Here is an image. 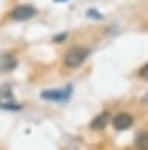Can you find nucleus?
Segmentation results:
<instances>
[{
  "label": "nucleus",
  "instance_id": "2",
  "mask_svg": "<svg viewBox=\"0 0 148 150\" xmlns=\"http://www.w3.org/2000/svg\"><path fill=\"white\" fill-rule=\"evenodd\" d=\"M72 94V86H66L64 89H53V91H44L41 94V97L45 100H52V102H64L70 97Z\"/></svg>",
  "mask_w": 148,
  "mask_h": 150
},
{
  "label": "nucleus",
  "instance_id": "1",
  "mask_svg": "<svg viewBox=\"0 0 148 150\" xmlns=\"http://www.w3.org/2000/svg\"><path fill=\"white\" fill-rule=\"evenodd\" d=\"M89 56V49L84 47H73L64 56V66L69 69H76L84 63V59Z\"/></svg>",
  "mask_w": 148,
  "mask_h": 150
},
{
  "label": "nucleus",
  "instance_id": "11",
  "mask_svg": "<svg viewBox=\"0 0 148 150\" xmlns=\"http://www.w3.org/2000/svg\"><path fill=\"white\" fill-rule=\"evenodd\" d=\"M56 2H64V0H56Z\"/></svg>",
  "mask_w": 148,
  "mask_h": 150
},
{
  "label": "nucleus",
  "instance_id": "8",
  "mask_svg": "<svg viewBox=\"0 0 148 150\" xmlns=\"http://www.w3.org/2000/svg\"><path fill=\"white\" fill-rule=\"evenodd\" d=\"M139 75H140V77L143 78V80H148V63L143 66V67L139 70Z\"/></svg>",
  "mask_w": 148,
  "mask_h": 150
},
{
  "label": "nucleus",
  "instance_id": "3",
  "mask_svg": "<svg viewBox=\"0 0 148 150\" xmlns=\"http://www.w3.org/2000/svg\"><path fill=\"white\" fill-rule=\"evenodd\" d=\"M34 14H36L34 6H31V5H19V6H16L11 11V19H14V21H28Z\"/></svg>",
  "mask_w": 148,
  "mask_h": 150
},
{
  "label": "nucleus",
  "instance_id": "5",
  "mask_svg": "<svg viewBox=\"0 0 148 150\" xmlns=\"http://www.w3.org/2000/svg\"><path fill=\"white\" fill-rule=\"evenodd\" d=\"M109 122H111V112L103 111L97 117H94V120L90 122V128L92 130H103L109 125Z\"/></svg>",
  "mask_w": 148,
  "mask_h": 150
},
{
  "label": "nucleus",
  "instance_id": "6",
  "mask_svg": "<svg viewBox=\"0 0 148 150\" xmlns=\"http://www.w3.org/2000/svg\"><path fill=\"white\" fill-rule=\"evenodd\" d=\"M17 66V59L14 55L6 53L0 58V70H13Z\"/></svg>",
  "mask_w": 148,
  "mask_h": 150
},
{
  "label": "nucleus",
  "instance_id": "10",
  "mask_svg": "<svg viewBox=\"0 0 148 150\" xmlns=\"http://www.w3.org/2000/svg\"><path fill=\"white\" fill-rule=\"evenodd\" d=\"M142 103H148V92L142 97Z\"/></svg>",
  "mask_w": 148,
  "mask_h": 150
},
{
  "label": "nucleus",
  "instance_id": "4",
  "mask_svg": "<svg viewBox=\"0 0 148 150\" xmlns=\"http://www.w3.org/2000/svg\"><path fill=\"white\" fill-rule=\"evenodd\" d=\"M112 125L115 130H128L133 125V117L126 112H120L112 119Z\"/></svg>",
  "mask_w": 148,
  "mask_h": 150
},
{
  "label": "nucleus",
  "instance_id": "7",
  "mask_svg": "<svg viewBox=\"0 0 148 150\" xmlns=\"http://www.w3.org/2000/svg\"><path fill=\"white\" fill-rule=\"evenodd\" d=\"M136 147L137 150H148V131H142L136 138Z\"/></svg>",
  "mask_w": 148,
  "mask_h": 150
},
{
  "label": "nucleus",
  "instance_id": "9",
  "mask_svg": "<svg viewBox=\"0 0 148 150\" xmlns=\"http://www.w3.org/2000/svg\"><path fill=\"white\" fill-rule=\"evenodd\" d=\"M66 36H67L66 33H62V35H58V36H55V41H56V42H58V41H64V39H66Z\"/></svg>",
  "mask_w": 148,
  "mask_h": 150
}]
</instances>
